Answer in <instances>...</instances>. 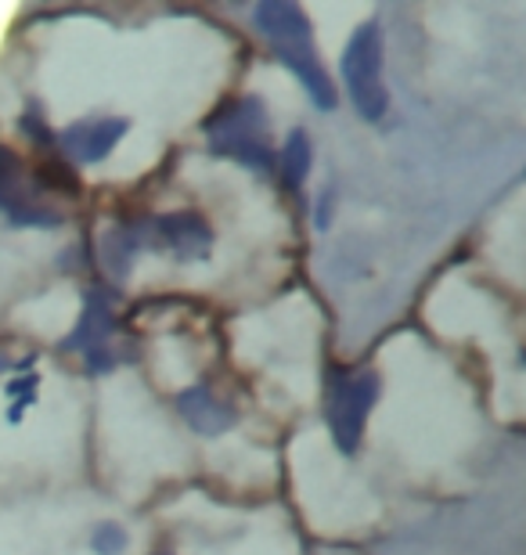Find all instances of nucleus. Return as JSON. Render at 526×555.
Wrapping results in <instances>:
<instances>
[{"mask_svg":"<svg viewBox=\"0 0 526 555\" xmlns=\"http://www.w3.org/2000/svg\"><path fill=\"white\" fill-rule=\"evenodd\" d=\"M0 369H4V364H0Z\"/></svg>","mask_w":526,"mask_h":555,"instance_id":"nucleus-15","label":"nucleus"},{"mask_svg":"<svg viewBox=\"0 0 526 555\" xmlns=\"http://www.w3.org/2000/svg\"><path fill=\"white\" fill-rule=\"evenodd\" d=\"M379 397V379L372 372H357V375H339L332 383L329 397V426L335 437V448L343 454H354L361 443L364 422L372 415V404Z\"/></svg>","mask_w":526,"mask_h":555,"instance_id":"nucleus-4","label":"nucleus"},{"mask_svg":"<svg viewBox=\"0 0 526 555\" xmlns=\"http://www.w3.org/2000/svg\"><path fill=\"white\" fill-rule=\"evenodd\" d=\"M91 545L102 555H119L123 548H127V534H123V527H116V524H102L94 530Z\"/></svg>","mask_w":526,"mask_h":555,"instance_id":"nucleus-12","label":"nucleus"},{"mask_svg":"<svg viewBox=\"0 0 526 555\" xmlns=\"http://www.w3.org/2000/svg\"><path fill=\"white\" fill-rule=\"evenodd\" d=\"M177 412L184 415V422L195 433H203V437H217V433H223L234 422L231 408L220 404L206 386H192V390H184L177 397Z\"/></svg>","mask_w":526,"mask_h":555,"instance_id":"nucleus-8","label":"nucleus"},{"mask_svg":"<svg viewBox=\"0 0 526 555\" xmlns=\"http://www.w3.org/2000/svg\"><path fill=\"white\" fill-rule=\"evenodd\" d=\"M0 214L11 224H37V228H54L62 220V214L48 209V203H40V195L26 184V170L8 149H0Z\"/></svg>","mask_w":526,"mask_h":555,"instance_id":"nucleus-5","label":"nucleus"},{"mask_svg":"<svg viewBox=\"0 0 526 555\" xmlns=\"http://www.w3.org/2000/svg\"><path fill=\"white\" fill-rule=\"evenodd\" d=\"M127 119L105 116V119H80L62 134V152L76 163H102L116 149V141L127 134Z\"/></svg>","mask_w":526,"mask_h":555,"instance_id":"nucleus-6","label":"nucleus"},{"mask_svg":"<svg viewBox=\"0 0 526 555\" xmlns=\"http://www.w3.org/2000/svg\"><path fill=\"white\" fill-rule=\"evenodd\" d=\"M144 246V235L141 231H133V228H112L108 235H105V268L112 274H127L130 271V260L138 257V249Z\"/></svg>","mask_w":526,"mask_h":555,"instance_id":"nucleus-10","label":"nucleus"},{"mask_svg":"<svg viewBox=\"0 0 526 555\" xmlns=\"http://www.w3.org/2000/svg\"><path fill=\"white\" fill-rule=\"evenodd\" d=\"M206 134L209 149L217 155H231V159L256 166V170L274 166L271 141H267V116L256 98H239L228 108H220L217 116L206 119Z\"/></svg>","mask_w":526,"mask_h":555,"instance_id":"nucleus-2","label":"nucleus"},{"mask_svg":"<svg viewBox=\"0 0 526 555\" xmlns=\"http://www.w3.org/2000/svg\"><path fill=\"white\" fill-rule=\"evenodd\" d=\"M253 22H256V29L274 43L288 69L304 80L310 102L318 108H335V87L315 51V29H310V18L304 15V8L282 4V0H267V4L253 11Z\"/></svg>","mask_w":526,"mask_h":555,"instance_id":"nucleus-1","label":"nucleus"},{"mask_svg":"<svg viewBox=\"0 0 526 555\" xmlns=\"http://www.w3.org/2000/svg\"><path fill=\"white\" fill-rule=\"evenodd\" d=\"M329 203H332V195H321V206H318V217H315L321 231H324V228H329V209H332Z\"/></svg>","mask_w":526,"mask_h":555,"instance_id":"nucleus-14","label":"nucleus"},{"mask_svg":"<svg viewBox=\"0 0 526 555\" xmlns=\"http://www.w3.org/2000/svg\"><path fill=\"white\" fill-rule=\"evenodd\" d=\"M8 397H15V412H11V422H18L22 408H29L33 397H37V375H22V379L8 383Z\"/></svg>","mask_w":526,"mask_h":555,"instance_id":"nucleus-13","label":"nucleus"},{"mask_svg":"<svg viewBox=\"0 0 526 555\" xmlns=\"http://www.w3.org/2000/svg\"><path fill=\"white\" fill-rule=\"evenodd\" d=\"M310 159H315V149H310V138L304 134V130H293L288 134V144L282 152V173H285V184L293 188V192H299L310 173Z\"/></svg>","mask_w":526,"mask_h":555,"instance_id":"nucleus-11","label":"nucleus"},{"mask_svg":"<svg viewBox=\"0 0 526 555\" xmlns=\"http://www.w3.org/2000/svg\"><path fill=\"white\" fill-rule=\"evenodd\" d=\"M343 80L357 116L368 119V124H379L389 105L383 87V33H379V22H364L361 29H354L343 51Z\"/></svg>","mask_w":526,"mask_h":555,"instance_id":"nucleus-3","label":"nucleus"},{"mask_svg":"<svg viewBox=\"0 0 526 555\" xmlns=\"http://www.w3.org/2000/svg\"><path fill=\"white\" fill-rule=\"evenodd\" d=\"M152 231H155V238H159V246L170 249L174 257H181V260H203L209 253V246H213L209 228L195 214L159 217L152 224Z\"/></svg>","mask_w":526,"mask_h":555,"instance_id":"nucleus-7","label":"nucleus"},{"mask_svg":"<svg viewBox=\"0 0 526 555\" xmlns=\"http://www.w3.org/2000/svg\"><path fill=\"white\" fill-rule=\"evenodd\" d=\"M108 332H112L108 304H105V296H102V293H94L91 299H87V310H84L80 325H76V332L62 343V347H69V350H91V361H94V353L108 350V347H105V343H108Z\"/></svg>","mask_w":526,"mask_h":555,"instance_id":"nucleus-9","label":"nucleus"}]
</instances>
